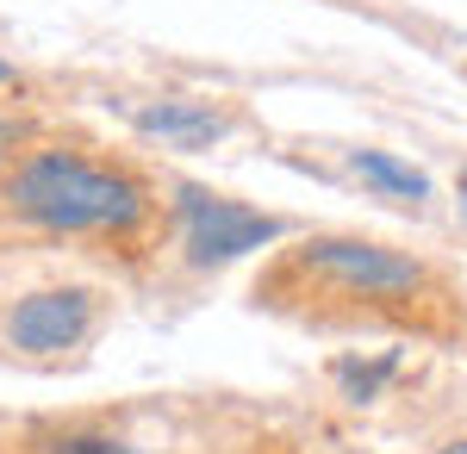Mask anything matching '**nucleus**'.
<instances>
[{
    "label": "nucleus",
    "instance_id": "8",
    "mask_svg": "<svg viewBox=\"0 0 467 454\" xmlns=\"http://www.w3.org/2000/svg\"><path fill=\"white\" fill-rule=\"evenodd\" d=\"M44 454H138V449H125L112 436H94V429H69V436H57Z\"/></svg>",
    "mask_w": 467,
    "mask_h": 454
},
{
    "label": "nucleus",
    "instance_id": "3",
    "mask_svg": "<svg viewBox=\"0 0 467 454\" xmlns=\"http://www.w3.org/2000/svg\"><path fill=\"white\" fill-rule=\"evenodd\" d=\"M299 262L318 268V274H330V280H343L361 299H387V293H418V286H424V268H418L411 255L361 243V237H318V243L299 249Z\"/></svg>",
    "mask_w": 467,
    "mask_h": 454
},
{
    "label": "nucleus",
    "instance_id": "10",
    "mask_svg": "<svg viewBox=\"0 0 467 454\" xmlns=\"http://www.w3.org/2000/svg\"><path fill=\"white\" fill-rule=\"evenodd\" d=\"M6 81H13V63H0V88H6Z\"/></svg>",
    "mask_w": 467,
    "mask_h": 454
},
{
    "label": "nucleus",
    "instance_id": "1",
    "mask_svg": "<svg viewBox=\"0 0 467 454\" xmlns=\"http://www.w3.org/2000/svg\"><path fill=\"white\" fill-rule=\"evenodd\" d=\"M6 200L44 231H131L144 218V187L125 169H100L69 150L26 156L6 181Z\"/></svg>",
    "mask_w": 467,
    "mask_h": 454
},
{
    "label": "nucleus",
    "instance_id": "11",
    "mask_svg": "<svg viewBox=\"0 0 467 454\" xmlns=\"http://www.w3.org/2000/svg\"><path fill=\"white\" fill-rule=\"evenodd\" d=\"M462 212H467V175H462Z\"/></svg>",
    "mask_w": 467,
    "mask_h": 454
},
{
    "label": "nucleus",
    "instance_id": "9",
    "mask_svg": "<svg viewBox=\"0 0 467 454\" xmlns=\"http://www.w3.org/2000/svg\"><path fill=\"white\" fill-rule=\"evenodd\" d=\"M436 454H467V442H449V449H436Z\"/></svg>",
    "mask_w": 467,
    "mask_h": 454
},
{
    "label": "nucleus",
    "instance_id": "5",
    "mask_svg": "<svg viewBox=\"0 0 467 454\" xmlns=\"http://www.w3.org/2000/svg\"><path fill=\"white\" fill-rule=\"evenodd\" d=\"M138 131L144 138H162L169 150H213L231 131V119L213 112V106H193V100H162V106H144L138 112Z\"/></svg>",
    "mask_w": 467,
    "mask_h": 454
},
{
    "label": "nucleus",
    "instance_id": "6",
    "mask_svg": "<svg viewBox=\"0 0 467 454\" xmlns=\"http://www.w3.org/2000/svg\"><path fill=\"white\" fill-rule=\"evenodd\" d=\"M349 169H356L368 187L393 193V200H431V175H424V169H411V162H399V156H387V150H356V156H349Z\"/></svg>",
    "mask_w": 467,
    "mask_h": 454
},
{
    "label": "nucleus",
    "instance_id": "7",
    "mask_svg": "<svg viewBox=\"0 0 467 454\" xmlns=\"http://www.w3.org/2000/svg\"><path fill=\"white\" fill-rule=\"evenodd\" d=\"M337 386H343V398H356V405H368V398H380V386L399 374V355L387 349V355H374V361H356V355H343L337 367Z\"/></svg>",
    "mask_w": 467,
    "mask_h": 454
},
{
    "label": "nucleus",
    "instance_id": "2",
    "mask_svg": "<svg viewBox=\"0 0 467 454\" xmlns=\"http://www.w3.org/2000/svg\"><path fill=\"white\" fill-rule=\"evenodd\" d=\"M175 212H181V231H187V262H193V268L237 262V255H250V249L281 237L275 218L231 206V200H218V193H206V187H181Z\"/></svg>",
    "mask_w": 467,
    "mask_h": 454
},
{
    "label": "nucleus",
    "instance_id": "4",
    "mask_svg": "<svg viewBox=\"0 0 467 454\" xmlns=\"http://www.w3.org/2000/svg\"><path fill=\"white\" fill-rule=\"evenodd\" d=\"M94 324V293L88 286H50V293H26L13 317H6V343L26 355H63L88 336Z\"/></svg>",
    "mask_w": 467,
    "mask_h": 454
}]
</instances>
